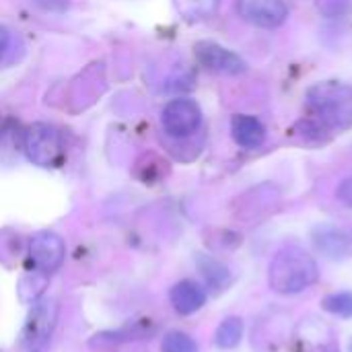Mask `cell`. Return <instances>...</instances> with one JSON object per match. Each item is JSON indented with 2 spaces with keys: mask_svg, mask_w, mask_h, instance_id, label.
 <instances>
[{
  "mask_svg": "<svg viewBox=\"0 0 352 352\" xmlns=\"http://www.w3.org/2000/svg\"><path fill=\"white\" fill-rule=\"evenodd\" d=\"M324 311L336 316V318H352V293L351 291H342V293H332L328 297H324L322 301Z\"/></svg>",
  "mask_w": 352,
  "mask_h": 352,
  "instance_id": "obj_15",
  "label": "cell"
},
{
  "mask_svg": "<svg viewBox=\"0 0 352 352\" xmlns=\"http://www.w3.org/2000/svg\"><path fill=\"white\" fill-rule=\"evenodd\" d=\"M23 148L27 159L37 167H56L64 157L60 130L45 122H35L27 128Z\"/></svg>",
  "mask_w": 352,
  "mask_h": 352,
  "instance_id": "obj_3",
  "label": "cell"
},
{
  "mask_svg": "<svg viewBox=\"0 0 352 352\" xmlns=\"http://www.w3.org/2000/svg\"><path fill=\"white\" fill-rule=\"evenodd\" d=\"M58 322V305L54 299L35 301L27 314L23 332H21V349L23 352H41L56 328Z\"/></svg>",
  "mask_w": 352,
  "mask_h": 352,
  "instance_id": "obj_4",
  "label": "cell"
},
{
  "mask_svg": "<svg viewBox=\"0 0 352 352\" xmlns=\"http://www.w3.org/2000/svg\"><path fill=\"white\" fill-rule=\"evenodd\" d=\"M0 132H2V126H0Z\"/></svg>",
  "mask_w": 352,
  "mask_h": 352,
  "instance_id": "obj_21",
  "label": "cell"
},
{
  "mask_svg": "<svg viewBox=\"0 0 352 352\" xmlns=\"http://www.w3.org/2000/svg\"><path fill=\"white\" fill-rule=\"evenodd\" d=\"M8 47H10V31L4 25H0V60L4 58Z\"/></svg>",
  "mask_w": 352,
  "mask_h": 352,
  "instance_id": "obj_19",
  "label": "cell"
},
{
  "mask_svg": "<svg viewBox=\"0 0 352 352\" xmlns=\"http://www.w3.org/2000/svg\"><path fill=\"white\" fill-rule=\"evenodd\" d=\"M307 105L316 120L328 130H346L352 126V87L336 80H324L307 91Z\"/></svg>",
  "mask_w": 352,
  "mask_h": 352,
  "instance_id": "obj_2",
  "label": "cell"
},
{
  "mask_svg": "<svg viewBox=\"0 0 352 352\" xmlns=\"http://www.w3.org/2000/svg\"><path fill=\"white\" fill-rule=\"evenodd\" d=\"M198 270H200L206 287L210 291H214V293L225 291L231 285V280H233L231 270L223 262H219V260H214L210 256H200L198 258Z\"/></svg>",
  "mask_w": 352,
  "mask_h": 352,
  "instance_id": "obj_12",
  "label": "cell"
},
{
  "mask_svg": "<svg viewBox=\"0 0 352 352\" xmlns=\"http://www.w3.org/2000/svg\"><path fill=\"white\" fill-rule=\"evenodd\" d=\"M169 301L179 316H192L206 303V289L196 280H179L169 291Z\"/></svg>",
  "mask_w": 352,
  "mask_h": 352,
  "instance_id": "obj_10",
  "label": "cell"
},
{
  "mask_svg": "<svg viewBox=\"0 0 352 352\" xmlns=\"http://www.w3.org/2000/svg\"><path fill=\"white\" fill-rule=\"evenodd\" d=\"M311 241L316 250L328 260L340 262L352 256V237L334 225H318L311 231Z\"/></svg>",
  "mask_w": 352,
  "mask_h": 352,
  "instance_id": "obj_9",
  "label": "cell"
},
{
  "mask_svg": "<svg viewBox=\"0 0 352 352\" xmlns=\"http://www.w3.org/2000/svg\"><path fill=\"white\" fill-rule=\"evenodd\" d=\"M320 278L318 262L299 245H285L268 266V285L278 295H299Z\"/></svg>",
  "mask_w": 352,
  "mask_h": 352,
  "instance_id": "obj_1",
  "label": "cell"
},
{
  "mask_svg": "<svg viewBox=\"0 0 352 352\" xmlns=\"http://www.w3.org/2000/svg\"><path fill=\"white\" fill-rule=\"evenodd\" d=\"M235 10L245 23L262 29H276L289 16L285 0H235Z\"/></svg>",
  "mask_w": 352,
  "mask_h": 352,
  "instance_id": "obj_7",
  "label": "cell"
},
{
  "mask_svg": "<svg viewBox=\"0 0 352 352\" xmlns=\"http://www.w3.org/2000/svg\"><path fill=\"white\" fill-rule=\"evenodd\" d=\"M241 338H243V320L235 318V316L223 320L214 332V342L223 351H231V349L239 346Z\"/></svg>",
  "mask_w": 352,
  "mask_h": 352,
  "instance_id": "obj_14",
  "label": "cell"
},
{
  "mask_svg": "<svg viewBox=\"0 0 352 352\" xmlns=\"http://www.w3.org/2000/svg\"><path fill=\"white\" fill-rule=\"evenodd\" d=\"M338 200L352 206V177L342 179V184L338 186Z\"/></svg>",
  "mask_w": 352,
  "mask_h": 352,
  "instance_id": "obj_18",
  "label": "cell"
},
{
  "mask_svg": "<svg viewBox=\"0 0 352 352\" xmlns=\"http://www.w3.org/2000/svg\"><path fill=\"white\" fill-rule=\"evenodd\" d=\"M351 352H352V342H351Z\"/></svg>",
  "mask_w": 352,
  "mask_h": 352,
  "instance_id": "obj_20",
  "label": "cell"
},
{
  "mask_svg": "<svg viewBox=\"0 0 352 352\" xmlns=\"http://www.w3.org/2000/svg\"><path fill=\"white\" fill-rule=\"evenodd\" d=\"M161 352H198V344L186 332L173 330V332L165 334V338L161 342Z\"/></svg>",
  "mask_w": 352,
  "mask_h": 352,
  "instance_id": "obj_16",
  "label": "cell"
},
{
  "mask_svg": "<svg viewBox=\"0 0 352 352\" xmlns=\"http://www.w3.org/2000/svg\"><path fill=\"white\" fill-rule=\"evenodd\" d=\"M66 256L64 239L54 231H39L29 241V262L35 274L52 276L60 270Z\"/></svg>",
  "mask_w": 352,
  "mask_h": 352,
  "instance_id": "obj_6",
  "label": "cell"
},
{
  "mask_svg": "<svg viewBox=\"0 0 352 352\" xmlns=\"http://www.w3.org/2000/svg\"><path fill=\"white\" fill-rule=\"evenodd\" d=\"M194 52H196L198 62L212 72L237 76L248 70V64L239 54H235L214 41H198Z\"/></svg>",
  "mask_w": 352,
  "mask_h": 352,
  "instance_id": "obj_8",
  "label": "cell"
},
{
  "mask_svg": "<svg viewBox=\"0 0 352 352\" xmlns=\"http://www.w3.org/2000/svg\"><path fill=\"white\" fill-rule=\"evenodd\" d=\"M173 6L186 21L198 23L214 16L221 6V0H173Z\"/></svg>",
  "mask_w": 352,
  "mask_h": 352,
  "instance_id": "obj_13",
  "label": "cell"
},
{
  "mask_svg": "<svg viewBox=\"0 0 352 352\" xmlns=\"http://www.w3.org/2000/svg\"><path fill=\"white\" fill-rule=\"evenodd\" d=\"M231 134L235 142L243 148H258L266 140V128L254 116L237 113L231 120Z\"/></svg>",
  "mask_w": 352,
  "mask_h": 352,
  "instance_id": "obj_11",
  "label": "cell"
},
{
  "mask_svg": "<svg viewBox=\"0 0 352 352\" xmlns=\"http://www.w3.org/2000/svg\"><path fill=\"white\" fill-rule=\"evenodd\" d=\"M33 2L47 12H64L70 6V0H33Z\"/></svg>",
  "mask_w": 352,
  "mask_h": 352,
  "instance_id": "obj_17",
  "label": "cell"
},
{
  "mask_svg": "<svg viewBox=\"0 0 352 352\" xmlns=\"http://www.w3.org/2000/svg\"><path fill=\"white\" fill-rule=\"evenodd\" d=\"M161 126L171 138H190L202 126V109L194 99H171L161 111Z\"/></svg>",
  "mask_w": 352,
  "mask_h": 352,
  "instance_id": "obj_5",
  "label": "cell"
}]
</instances>
